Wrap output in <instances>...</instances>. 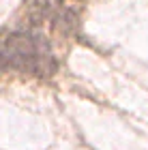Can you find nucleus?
Wrapping results in <instances>:
<instances>
[{"label":"nucleus","mask_w":148,"mask_h":150,"mask_svg":"<svg viewBox=\"0 0 148 150\" xmlns=\"http://www.w3.org/2000/svg\"><path fill=\"white\" fill-rule=\"evenodd\" d=\"M62 2L60 0H30L28 9H26V17L32 26H39L47 19H56V15L62 11Z\"/></svg>","instance_id":"obj_2"},{"label":"nucleus","mask_w":148,"mask_h":150,"mask_svg":"<svg viewBox=\"0 0 148 150\" xmlns=\"http://www.w3.org/2000/svg\"><path fill=\"white\" fill-rule=\"evenodd\" d=\"M0 69L50 75L56 69V60L45 37L26 30H13L0 35Z\"/></svg>","instance_id":"obj_1"}]
</instances>
